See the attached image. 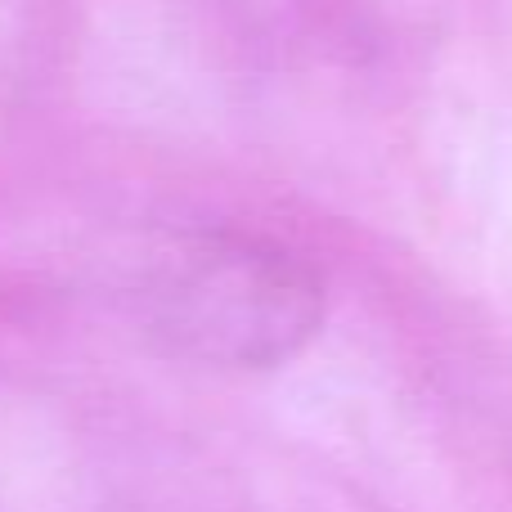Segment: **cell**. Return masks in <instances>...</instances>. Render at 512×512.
<instances>
[{"label":"cell","mask_w":512,"mask_h":512,"mask_svg":"<svg viewBox=\"0 0 512 512\" xmlns=\"http://www.w3.org/2000/svg\"><path fill=\"white\" fill-rule=\"evenodd\" d=\"M158 328L180 355L230 369H270L310 342L324 288L301 256L243 234H203L153 288Z\"/></svg>","instance_id":"6da1fadb"}]
</instances>
